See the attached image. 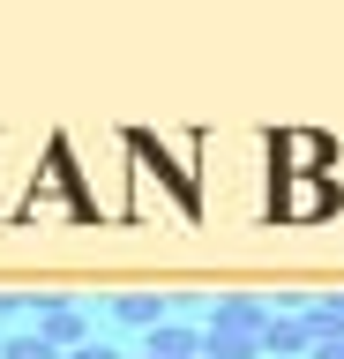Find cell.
I'll list each match as a JSON object with an SVG mask.
<instances>
[{"mask_svg":"<svg viewBox=\"0 0 344 359\" xmlns=\"http://www.w3.org/2000/svg\"><path fill=\"white\" fill-rule=\"evenodd\" d=\"M113 322L150 337V330H165V322H172V299H165V292H120V299H113Z\"/></svg>","mask_w":344,"mask_h":359,"instance_id":"4","label":"cell"},{"mask_svg":"<svg viewBox=\"0 0 344 359\" xmlns=\"http://www.w3.org/2000/svg\"><path fill=\"white\" fill-rule=\"evenodd\" d=\"M142 359H202V330L172 314L165 330H150V337H142Z\"/></svg>","mask_w":344,"mask_h":359,"instance_id":"5","label":"cell"},{"mask_svg":"<svg viewBox=\"0 0 344 359\" xmlns=\"http://www.w3.org/2000/svg\"><path fill=\"white\" fill-rule=\"evenodd\" d=\"M202 359H209V352H202Z\"/></svg>","mask_w":344,"mask_h":359,"instance_id":"12","label":"cell"},{"mask_svg":"<svg viewBox=\"0 0 344 359\" xmlns=\"http://www.w3.org/2000/svg\"><path fill=\"white\" fill-rule=\"evenodd\" d=\"M315 359H344V337H322V344H315Z\"/></svg>","mask_w":344,"mask_h":359,"instance_id":"9","label":"cell"},{"mask_svg":"<svg viewBox=\"0 0 344 359\" xmlns=\"http://www.w3.org/2000/svg\"><path fill=\"white\" fill-rule=\"evenodd\" d=\"M0 359H68V352H53L38 330H15V337H0Z\"/></svg>","mask_w":344,"mask_h":359,"instance_id":"7","label":"cell"},{"mask_svg":"<svg viewBox=\"0 0 344 359\" xmlns=\"http://www.w3.org/2000/svg\"><path fill=\"white\" fill-rule=\"evenodd\" d=\"M15 307H23V292H0V322H8V314H15Z\"/></svg>","mask_w":344,"mask_h":359,"instance_id":"10","label":"cell"},{"mask_svg":"<svg viewBox=\"0 0 344 359\" xmlns=\"http://www.w3.org/2000/svg\"><path fill=\"white\" fill-rule=\"evenodd\" d=\"M209 337H254L262 344V330H270V299L262 292H225V299H209Z\"/></svg>","mask_w":344,"mask_h":359,"instance_id":"1","label":"cell"},{"mask_svg":"<svg viewBox=\"0 0 344 359\" xmlns=\"http://www.w3.org/2000/svg\"><path fill=\"white\" fill-rule=\"evenodd\" d=\"M68 359H128V352H120V344H105V337H90V344H83V352H68Z\"/></svg>","mask_w":344,"mask_h":359,"instance_id":"8","label":"cell"},{"mask_svg":"<svg viewBox=\"0 0 344 359\" xmlns=\"http://www.w3.org/2000/svg\"><path fill=\"white\" fill-rule=\"evenodd\" d=\"M38 337H46L53 352H83V344H90V314H83V299H38Z\"/></svg>","mask_w":344,"mask_h":359,"instance_id":"3","label":"cell"},{"mask_svg":"<svg viewBox=\"0 0 344 359\" xmlns=\"http://www.w3.org/2000/svg\"><path fill=\"white\" fill-rule=\"evenodd\" d=\"M315 322L307 307H270V330H262V359H315Z\"/></svg>","mask_w":344,"mask_h":359,"instance_id":"2","label":"cell"},{"mask_svg":"<svg viewBox=\"0 0 344 359\" xmlns=\"http://www.w3.org/2000/svg\"><path fill=\"white\" fill-rule=\"evenodd\" d=\"M135 359H142V352H135Z\"/></svg>","mask_w":344,"mask_h":359,"instance_id":"11","label":"cell"},{"mask_svg":"<svg viewBox=\"0 0 344 359\" xmlns=\"http://www.w3.org/2000/svg\"><path fill=\"white\" fill-rule=\"evenodd\" d=\"M307 322H315V337H344V292H322V299H307Z\"/></svg>","mask_w":344,"mask_h":359,"instance_id":"6","label":"cell"}]
</instances>
